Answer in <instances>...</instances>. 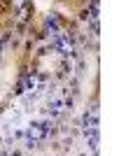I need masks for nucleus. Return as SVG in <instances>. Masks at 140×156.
Returning a JSON list of instances; mask_svg holds the SVG:
<instances>
[{
    "label": "nucleus",
    "mask_w": 140,
    "mask_h": 156,
    "mask_svg": "<svg viewBox=\"0 0 140 156\" xmlns=\"http://www.w3.org/2000/svg\"><path fill=\"white\" fill-rule=\"evenodd\" d=\"M33 47L35 42L21 28L0 42V117L21 96L28 77H31L28 61H31Z\"/></svg>",
    "instance_id": "1"
},
{
    "label": "nucleus",
    "mask_w": 140,
    "mask_h": 156,
    "mask_svg": "<svg viewBox=\"0 0 140 156\" xmlns=\"http://www.w3.org/2000/svg\"><path fill=\"white\" fill-rule=\"evenodd\" d=\"M70 72V58L59 44H52V40L38 42L31 51L28 61V75L45 82H61Z\"/></svg>",
    "instance_id": "2"
},
{
    "label": "nucleus",
    "mask_w": 140,
    "mask_h": 156,
    "mask_svg": "<svg viewBox=\"0 0 140 156\" xmlns=\"http://www.w3.org/2000/svg\"><path fill=\"white\" fill-rule=\"evenodd\" d=\"M19 30V2L0 0V42Z\"/></svg>",
    "instance_id": "3"
},
{
    "label": "nucleus",
    "mask_w": 140,
    "mask_h": 156,
    "mask_svg": "<svg viewBox=\"0 0 140 156\" xmlns=\"http://www.w3.org/2000/svg\"><path fill=\"white\" fill-rule=\"evenodd\" d=\"M93 2H98V0H93Z\"/></svg>",
    "instance_id": "4"
}]
</instances>
